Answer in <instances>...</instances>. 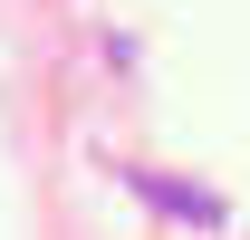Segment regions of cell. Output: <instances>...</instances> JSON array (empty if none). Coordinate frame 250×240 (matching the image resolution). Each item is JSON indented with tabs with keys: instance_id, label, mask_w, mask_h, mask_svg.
<instances>
[{
	"instance_id": "obj_1",
	"label": "cell",
	"mask_w": 250,
	"mask_h": 240,
	"mask_svg": "<svg viewBox=\"0 0 250 240\" xmlns=\"http://www.w3.org/2000/svg\"><path fill=\"white\" fill-rule=\"evenodd\" d=\"M135 192H145V202H164L173 221H221V192H202V182H173V173H135Z\"/></svg>"
}]
</instances>
